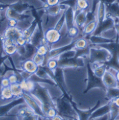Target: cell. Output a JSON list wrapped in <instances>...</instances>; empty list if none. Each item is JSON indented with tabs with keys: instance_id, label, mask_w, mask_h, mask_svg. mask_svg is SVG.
<instances>
[{
	"instance_id": "28",
	"label": "cell",
	"mask_w": 119,
	"mask_h": 120,
	"mask_svg": "<svg viewBox=\"0 0 119 120\" xmlns=\"http://www.w3.org/2000/svg\"><path fill=\"white\" fill-rule=\"evenodd\" d=\"M10 88L12 91V93L14 96V97H21L23 94V93L25 92L24 90L22 89L20 85L19 82H17L15 84H13V85H11L10 86Z\"/></svg>"
},
{
	"instance_id": "20",
	"label": "cell",
	"mask_w": 119,
	"mask_h": 120,
	"mask_svg": "<svg viewBox=\"0 0 119 120\" xmlns=\"http://www.w3.org/2000/svg\"><path fill=\"white\" fill-rule=\"evenodd\" d=\"M25 55L21 57H22L25 60H29V59H32L33 57V56L36 54L37 52V48L35 47L33 44H31L30 42H28L25 45Z\"/></svg>"
},
{
	"instance_id": "35",
	"label": "cell",
	"mask_w": 119,
	"mask_h": 120,
	"mask_svg": "<svg viewBox=\"0 0 119 120\" xmlns=\"http://www.w3.org/2000/svg\"><path fill=\"white\" fill-rule=\"evenodd\" d=\"M50 46H49L47 44H42L40 45L38 48H37V52L36 53L42 55V56H46L47 55V53L49 52V51L50 50Z\"/></svg>"
},
{
	"instance_id": "23",
	"label": "cell",
	"mask_w": 119,
	"mask_h": 120,
	"mask_svg": "<svg viewBox=\"0 0 119 120\" xmlns=\"http://www.w3.org/2000/svg\"><path fill=\"white\" fill-rule=\"evenodd\" d=\"M30 80H31L32 82H35V83H45V84H47V85H50L52 86H57V83L52 79H45V78H41L40 77H38V75H36L35 73L32 74L30 76L29 79Z\"/></svg>"
},
{
	"instance_id": "36",
	"label": "cell",
	"mask_w": 119,
	"mask_h": 120,
	"mask_svg": "<svg viewBox=\"0 0 119 120\" xmlns=\"http://www.w3.org/2000/svg\"><path fill=\"white\" fill-rule=\"evenodd\" d=\"M90 45H88L87 48L83 49L76 50V57H89L90 54Z\"/></svg>"
},
{
	"instance_id": "56",
	"label": "cell",
	"mask_w": 119,
	"mask_h": 120,
	"mask_svg": "<svg viewBox=\"0 0 119 120\" xmlns=\"http://www.w3.org/2000/svg\"><path fill=\"white\" fill-rule=\"evenodd\" d=\"M1 78H2V76H1V75H0V93H1V90H2V86H1Z\"/></svg>"
},
{
	"instance_id": "18",
	"label": "cell",
	"mask_w": 119,
	"mask_h": 120,
	"mask_svg": "<svg viewBox=\"0 0 119 120\" xmlns=\"http://www.w3.org/2000/svg\"><path fill=\"white\" fill-rule=\"evenodd\" d=\"M87 11H81L75 14V25H76L79 30L83 29L87 21Z\"/></svg>"
},
{
	"instance_id": "43",
	"label": "cell",
	"mask_w": 119,
	"mask_h": 120,
	"mask_svg": "<svg viewBox=\"0 0 119 120\" xmlns=\"http://www.w3.org/2000/svg\"><path fill=\"white\" fill-rule=\"evenodd\" d=\"M77 0H63V1H61L60 4L66 5L68 7H71L72 8L75 10L76 6H77Z\"/></svg>"
},
{
	"instance_id": "53",
	"label": "cell",
	"mask_w": 119,
	"mask_h": 120,
	"mask_svg": "<svg viewBox=\"0 0 119 120\" xmlns=\"http://www.w3.org/2000/svg\"><path fill=\"white\" fill-rule=\"evenodd\" d=\"M112 101L114 102L118 107H119V96L116 98H114V99H113V100H112Z\"/></svg>"
},
{
	"instance_id": "29",
	"label": "cell",
	"mask_w": 119,
	"mask_h": 120,
	"mask_svg": "<svg viewBox=\"0 0 119 120\" xmlns=\"http://www.w3.org/2000/svg\"><path fill=\"white\" fill-rule=\"evenodd\" d=\"M89 40L84 38H78L75 40V49H83L87 48L89 45Z\"/></svg>"
},
{
	"instance_id": "22",
	"label": "cell",
	"mask_w": 119,
	"mask_h": 120,
	"mask_svg": "<svg viewBox=\"0 0 119 120\" xmlns=\"http://www.w3.org/2000/svg\"><path fill=\"white\" fill-rule=\"evenodd\" d=\"M89 41L90 43H93V45H100V44H103V43H112L114 41V40H111L107 38H105L102 36H93V35H90Z\"/></svg>"
},
{
	"instance_id": "57",
	"label": "cell",
	"mask_w": 119,
	"mask_h": 120,
	"mask_svg": "<svg viewBox=\"0 0 119 120\" xmlns=\"http://www.w3.org/2000/svg\"><path fill=\"white\" fill-rule=\"evenodd\" d=\"M39 1H41L42 3H43L44 4L46 3V0H39Z\"/></svg>"
},
{
	"instance_id": "44",
	"label": "cell",
	"mask_w": 119,
	"mask_h": 120,
	"mask_svg": "<svg viewBox=\"0 0 119 120\" xmlns=\"http://www.w3.org/2000/svg\"><path fill=\"white\" fill-rule=\"evenodd\" d=\"M57 115H58L57 110V108H50L45 114L47 118H48V119H52V117H54Z\"/></svg>"
},
{
	"instance_id": "47",
	"label": "cell",
	"mask_w": 119,
	"mask_h": 120,
	"mask_svg": "<svg viewBox=\"0 0 119 120\" xmlns=\"http://www.w3.org/2000/svg\"><path fill=\"white\" fill-rule=\"evenodd\" d=\"M1 83L2 88L3 87H10L11 86V83H10V81H9L8 78H6V77H4V76L2 77Z\"/></svg>"
},
{
	"instance_id": "17",
	"label": "cell",
	"mask_w": 119,
	"mask_h": 120,
	"mask_svg": "<svg viewBox=\"0 0 119 120\" xmlns=\"http://www.w3.org/2000/svg\"><path fill=\"white\" fill-rule=\"evenodd\" d=\"M109 113H110V102L101 106V107H98L92 113V115L90 117V120L100 117L104 116L105 115H108Z\"/></svg>"
},
{
	"instance_id": "38",
	"label": "cell",
	"mask_w": 119,
	"mask_h": 120,
	"mask_svg": "<svg viewBox=\"0 0 119 120\" xmlns=\"http://www.w3.org/2000/svg\"><path fill=\"white\" fill-rule=\"evenodd\" d=\"M89 7V3L88 0H77L76 8L81 11H87Z\"/></svg>"
},
{
	"instance_id": "59",
	"label": "cell",
	"mask_w": 119,
	"mask_h": 120,
	"mask_svg": "<svg viewBox=\"0 0 119 120\" xmlns=\"http://www.w3.org/2000/svg\"><path fill=\"white\" fill-rule=\"evenodd\" d=\"M115 2H116V3H117V4L119 5V0H116V1H115Z\"/></svg>"
},
{
	"instance_id": "7",
	"label": "cell",
	"mask_w": 119,
	"mask_h": 120,
	"mask_svg": "<svg viewBox=\"0 0 119 120\" xmlns=\"http://www.w3.org/2000/svg\"><path fill=\"white\" fill-rule=\"evenodd\" d=\"M85 65L83 57H73L58 60V66L63 68L70 67H82Z\"/></svg>"
},
{
	"instance_id": "52",
	"label": "cell",
	"mask_w": 119,
	"mask_h": 120,
	"mask_svg": "<svg viewBox=\"0 0 119 120\" xmlns=\"http://www.w3.org/2000/svg\"><path fill=\"white\" fill-rule=\"evenodd\" d=\"M51 120H65L63 119V117H61L59 115H57L56 116H54V117H52V119H50Z\"/></svg>"
},
{
	"instance_id": "37",
	"label": "cell",
	"mask_w": 119,
	"mask_h": 120,
	"mask_svg": "<svg viewBox=\"0 0 119 120\" xmlns=\"http://www.w3.org/2000/svg\"><path fill=\"white\" fill-rule=\"evenodd\" d=\"M79 29L76 25H74L68 30V35L73 39L78 38L79 37H77V36L79 35Z\"/></svg>"
},
{
	"instance_id": "25",
	"label": "cell",
	"mask_w": 119,
	"mask_h": 120,
	"mask_svg": "<svg viewBox=\"0 0 119 120\" xmlns=\"http://www.w3.org/2000/svg\"><path fill=\"white\" fill-rule=\"evenodd\" d=\"M97 26V21L96 20H93L89 23L86 24L83 28V30H82L83 34L84 36L91 35L95 31V30H96Z\"/></svg>"
},
{
	"instance_id": "30",
	"label": "cell",
	"mask_w": 119,
	"mask_h": 120,
	"mask_svg": "<svg viewBox=\"0 0 119 120\" xmlns=\"http://www.w3.org/2000/svg\"><path fill=\"white\" fill-rule=\"evenodd\" d=\"M0 97L3 100H9L14 97L10 87L2 88L0 93Z\"/></svg>"
},
{
	"instance_id": "1",
	"label": "cell",
	"mask_w": 119,
	"mask_h": 120,
	"mask_svg": "<svg viewBox=\"0 0 119 120\" xmlns=\"http://www.w3.org/2000/svg\"><path fill=\"white\" fill-rule=\"evenodd\" d=\"M29 94L40 103L45 114H46L50 108H57L56 103L51 97L49 91L45 87H43L40 83H35L33 90Z\"/></svg>"
},
{
	"instance_id": "40",
	"label": "cell",
	"mask_w": 119,
	"mask_h": 120,
	"mask_svg": "<svg viewBox=\"0 0 119 120\" xmlns=\"http://www.w3.org/2000/svg\"><path fill=\"white\" fill-rule=\"evenodd\" d=\"M32 60H33V61L38 66H41L45 65V56H42L38 54H36L32 58Z\"/></svg>"
},
{
	"instance_id": "55",
	"label": "cell",
	"mask_w": 119,
	"mask_h": 120,
	"mask_svg": "<svg viewBox=\"0 0 119 120\" xmlns=\"http://www.w3.org/2000/svg\"><path fill=\"white\" fill-rule=\"evenodd\" d=\"M115 76H116V78L118 82H119V71H118L116 72V73L115 74Z\"/></svg>"
},
{
	"instance_id": "31",
	"label": "cell",
	"mask_w": 119,
	"mask_h": 120,
	"mask_svg": "<svg viewBox=\"0 0 119 120\" xmlns=\"http://www.w3.org/2000/svg\"><path fill=\"white\" fill-rule=\"evenodd\" d=\"M110 120H114L119 116V107H118L114 102L110 101Z\"/></svg>"
},
{
	"instance_id": "51",
	"label": "cell",
	"mask_w": 119,
	"mask_h": 120,
	"mask_svg": "<svg viewBox=\"0 0 119 120\" xmlns=\"http://www.w3.org/2000/svg\"><path fill=\"white\" fill-rule=\"evenodd\" d=\"M94 120H110V115L108 114V115H105L104 116H102V117H97V118H95L93 119Z\"/></svg>"
},
{
	"instance_id": "41",
	"label": "cell",
	"mask_w": 119,
	"mask_h": 120,
	"mask_svg": "<svg viewBox=\"0 0 119 120\" xmlns=\"http://www.w3.org/2000/svg\"><path fill=\"white\" fill-rule=\"evenodd\" d=\"M48 68H50L52 70H54L57 66H58V59L54 57V58H51L47 61V63L45 64Z\"/></svg>"
},
{
	"instance_id": "60",
	"label": "cell",
	"mask_w": 119,
	"mask_h": 120,
	"mask_svg": "<svg viewBox=\"0 0 119 120\" xmlns=\"http://www.w3.org/2000/svg\"><path fill=\"white\" fill-rule=\"evenodd\" d=\"M114 120H119V116L118 117H117V118H116V119H115Z\"/></svg>"
},
{
	"instance_id": "21",
	"label": "cell",
	"mask_w": 119,
	"mask_h": 120,
	"mask_svg": "<svg viewBox=\"0 0 119 120\" xmlns=\"http://www.w3.org/2000/svg\"><path fill=\"white\" fill-rule=\"evenodd\" d=\"M37 27H38V21H37L36 19L34 18V20L31 22L29 26L27 28H26L25 30H24L22 31L23 36L25 38H26L28 41H29L31 36H32V34L35 31L36 29L37 28Z\"/></svg>"
},
{
	"instance_id": "10",
	"label": "cell",
	"mask_w": 119,
	"mask_h": 120,
	"mask_svg": "<svg viewBox=\"0 0 119 120\" xmlns=\"http://www.w3.org/2000/svg\"><path fill=\"white\" fill-rule=\"evenodd\" d=\"M25 103V101L23 97L21 96V97H18V98L13 100L12 101H11L6 104L0 105V117L6 116L7 114L9 112V111L11 110H12L14 107H15L18 105H20V104H23Z\"/></svg>"
},
{
	"instance_id": "13",
	"label": "cell",
	"mask_w": 119,
	"mask_h": 120,
	"mask_svg": "<svg viewBox=\"0 0 119 120\" xmlns=\"http://www.w3.org/2000/svg\"><path fill=\"white\" fill-rule=\"evenodd\" d=\"M6 17L8 19H14L19 22V21H24L25 20H27L30 18V15L25 13H19L16 12L15 10H13L12 8H11L10 6H8L6 8Z\"/></svg>"
},
{
	"instance_id": "11",
	"label": "cell",
	"mask_w": 119,
	"mask_h": 120,
	"mask_svg": "<svg viewBox=\"0 0 119 120\" xmlns=\"http://www.w3.org/2000/svg\"><path fill=\"white\" fill-rule=\"evenodd\" d=\"M102 82L107 88L109 87H119V82L114 74L112 73L108 70L105 72L102 78Z\"/></svg>"
},
{
	"instance_id": "34",
	"label": "cell",
	"mask_w": 119,
	"mask_h": 120,
	"mask_svg": "<svg viewBox=\"0 0 119 120\" xmlns=\"http://www.w3.org/2000/svg\"><path fill=\"white\" fill-rule=\"evenodd\" d=\"M76 50L75 48L71 49L70 50H68L62 54H61L59 56H58L57 58L58 60H61V59H69V58H73L76 57Z\"/></svg>"
},
{
	"instance_id": "26",
	"label": "cell",
	"mask_w": 119,
	"mask_h": 120,
	"mask_svg": "<svg viewBox=\"0 0 119 120\" xmlns=\"http://www.w3.org/2000/svg\"><path fill=\"white\" fill-rule=\"evenodd\" d=\"M107 68H108V66L105 63L100 64L97 65V66H92V68H93V72L95 74V75H97L98 78H102V76L104 75L105 72L107 71Z\"/></svg>"
},
{
	"instance_id": "48",
	"label": "cell",
	"mask_w": 119,
	"mask_h": 120,
	"mask_svg": "<svg viewBox=\"0 0 119 120\" xmlns=\"http://www.w3.org/2000/svg\"><path fill=\"white\" fill-rule=\"evenodd\" d=\"M61 0H46V3L45 4L46 6H52L57 4H59Z\"/></svg>"
},
{
	"instance_id": "19",
	"label": "cell",
	"mask_w": 119,
	"mask_h": 120,
	"mask_svg": "<svg viewBox=\"0 0 119 120\" xmlns=\"http://www.w3.org/2000/svg\"><path fill=\"white\" fill-rule=\"evenodd\" d=\"M22 70L29 73L31 74H33L36 73V72L37 71L38 68V66L33 61L32 59H29V60H25V61L22 63Z\"/></svg>"
},
{
	"instance_id": "12",
	"label": "cell",
	"mask_w": 119,
	"mask_h": 120,
	"mask_svg": "<svg viewBox=\"0 0 119 120\" xmlns=\"http://www.w3.org/2000/svg\"><path fill=\"white\" fill-rule=\"evenodd\" d=\"M18 118V120H39L40 117L28 107L20 110Z\"/></svg>"
},
{
	"instance_id": "45",
	"label": "cell",
	"mask_w": 119,
	"mask_h": 120,
	"mask_svg": "<svg viewBox=\"0 0 119 120\" xmlns=\"http://www.w3.org/2000/svg\"><path fill=\"white\" fill-rule=\"evenodd\" d=\"M29 41H27V39L26 38H25L23 36H20L19 38H17L16 40V43L19 46H25Z\"/></svg>"
},
{
	"instance_id": "33",
	"label": "cell",
	"mask_w": 119,
	"mask_h": 120,
	"mask_svg": "<svg viewBox=\"0 0 119 120\" xmlns=\"http://www.w3.org/2000/svg\"><path fill=\"white\" fill-rule=\"evenodd\" d=\"M18 45L17 44H13V45H5L4 46V54L12 56L17 53L18 52Z\"/></svg>"
},
{
	"instance_id": "3",
	"label": "cell",
	"mask_w": 119,
	"mask_h": 120,
	"mask_svg": "<svg viewBox=\"0 0 119 120\" xmlns=\"http://www.w3.org/2000/svg\"><path fill=\"white\" fill-rule=\"evenodd\" d=\"M89 57L90 64H103L112 60V55L108 50L95 45L90 47Z\"/></svg>"
},
{
	"instance_id": "49",
	"label": "cell",
	"mask_w": 119,
	"mask_h": 120,
	"mask_svg": "<svg viewBox=\"0 0 119 120\" xmlns=\"http://www.w3.org/2000/svg\"><path fill=\"white\" fill-rule=\"evenodd\" d=\"M8 25L9 27H17L18 21H17L16 20H14V19H8Z\"/></svg>"
},
{
	"instance_id": "27",
	"label": "cell",
	"mask_w": 119,
	"mask_h": 120,
	"mask_svg": "<svg viewBox=\"0 0 119 120\" xmlns=\"http://www.w3.org/2000/svg\"><path fill=\"white\" fill-rule=\"evenodd\" d=\"M63 11L61 8V5L57 4L52 6H46L45 7V12L47 15L50 16H57L59 15L61 12Z\"/></svg>"
},
{
	"instance_id": "6",
	"label": "cell",
	"mask_w": 119,
	"mask_h": 120,
	"mask_svg": "<svg viewBox=\"0 0 119 120\" xmlns=\"http://www.w3.org/2000/svg\"><path fill=\"white\" fill-rule=\"evenodd\" d=\"M44 37L47 44L49 46H52L59 42L61 38V34L59 31L56 30L54 27H52L45 31Z\"/></svg>"
},
{
	"instance_id": "54",
	"label": "cell",
	"mask_w": 119,
	"mask_h": 120,
	"mask_svg": "<svg viewBox=\"0 0 119 120\" xmlns=\"http://www.w3.org/2000/svg\"><path fill=\"white\" fill-rule=\"evenodd\" d=\"M114 28H115V30L116 31V32H117V34H118L119 36V23H115Z\"/></svg>"
},
{
	"instance_id": "16",
	"label": "cell",
	"mask_w": 119,
	"mask_h": 120,
	"mask_svg": "<svg viewBox=\"0 0 119 120\" xmlns=\"http://www.w3.org/2000/svg\"><path fill=\"white\" fill-rule=\"evenodd\" d=\"M64 15L65 19V25L68 30L69 28L75 25V10L71 7H68V8L64 11Z\"/></svg>"
},
{
	"instance_id": "5",
	"label": "cell",
	"mask_w": 119,
	"mask_h": 120,
	"mask_svg": "<svg viewBox=\"0 0 119 120\" xmlns=\"http://www.w3.org/2000/svg\"><path fill=\"white\" fill-rule=\"evenodd\" d=\"M22 96L23 97L25 101V103H27V106L31 108L36 115H38L41 118L47 119V117L45 114L43 112L40 104L38 103V101L33 96H31L29 93L25 91Z\"/></svg>"
},
{
	"instance_id": "50",
	"label": "cell",
	"mask_w": 119,
	"mask_h": 120,
	"mask_svg": "<svg viewBox=\"0 0 119 120\" xmlns=\"http://www.w3.org/2000/svg\"><path fill=\"white\" fill-rule=\"evenodd\" d=\"M4 43H3V37L0 36V57L4 56Z\"/></svg>"
},
{
	"instance_id": "24",
	"label": "cell",
	"mask_w": 119,
	"mask_h": 120,
	"mask_svg": "<svg viewBox=\"0 0 119 120\" xmlns=\"http://www.w3.org/2000/svg\"><path fill=\"white\" fill-rule=\"evenodd\" d=\"M9 6L19 13H24L29 8V5L27 3H23L21 1H18L15 4H10Z\"/></svg>"
},
{
	"instance_id": "14",
	"label": "cell",
	"mask_w": 119,
	"mask_h": 120,
	"mask_svg": "<svg viewBox=\"0 0 119 120\" xmlns=\"http://www.w3.org/2000/svg\"><path fill=\"white\" fill-rule=\"evenodd\" d=\"M106 15H107L106 4L102 1L99 0L96 7V20L97 21V24L101 23L105 20V19L106 18Z\"/></svg>"
},
{
	"instance_id": "9",
	"label": "cell",
	"mask_w": 119,
	"mask_h": 120,
	"mask_svg": "<svg viewBox=\"0 0 119 120\" xmlns=\"http://www.w3.org/2000/svg\"><path fill=\"white\" fill-rule=\"evenodd\" d=\"M114 25H115V21H114V18H110V17H106V18L105 19V20L103 22L97 24L96 30H95V31L91 35L100 36L104 31L114 28Z\"/></svg>"
},
{
	"instance_id": "42",
	"label": "cell",
	"mask_w": 119,
	"mask_h": 120,
	"mask_svg": "<svg viewBox=\"0 0 119 120\" xmlns=\"http://www.w3.org/2000/svg\"><path fill=\"white\" fill-rule=\"evenodd\" d=\"M36 75H38V77L41 78H45V79H51L50 78V76L48 75V74L47 73V72L43 69V68L42 66H38V68L37 70V71L35 73Z\"/></svg>"
},
{
	"instance_id": "62",
	"label": "cell",
	"mask_w": 119,
	"mask_h": 120,
	"mask_svg": "<svg viewBox=\"0 0 119 120\" xmlns=\"http://www.w3.org/2000/svg\"><path fill=\"white\" fill-rule=\"evenodd\" d=\"M0 22H1V17H0Z\"/></svg>"
},
{
	"instance_id": "2",
	"label": "cell",
	"mask_w": 119,
	"mask_h": 120,
	"mask_svg": "<svg viewBox=\"0 0 119 120\" xmlns=\"http://www.w3.org/2000/svg\"><path fill=\"white\" fill-rule=\"evenodd\" d=\"M70 100L71 99L70 98L68 95H63V97L57 100L55 103L58 115L63 117H77V113L72 105Z\"/></svg>"
},
{
	"instance_id": "61",
	"label": "cell",
	"mask_w": 119,
	"mask_h": 120,
	"mask_svg": "<svg viewBox=\"0 0 119 120\" xmlns=\"http://www.w3.org/2000/svg\"><path fill=\"white\" fill-rule=\"evenodd\" d=\"M93 120V119H90V120Z\"/></svg>"
},
{
	"instance_id": "8",
	"label": "cell",
	"mask_w": 119,
	"mask_h": 120,
	"mask_svg": "<svg viewBox=\"0 0 119 120\" xmlns=\"http://www.w3.org/2000/svg\"><path fill=\"white\" fill-rule=\"evenodd\" d=\"M70 102L72 103V105L75 110V111L77 113V118L79 120H89L90 117L92 115V113L98 108L100 107V101H97V103L91 108H90L89 110H80L79 109L76 105L75 104L70 100Z\"/></svg>"
},
{
	"instance_id": "4",
	"label": "cell",
	"mask_w": 119,
	"mask_h": 120,
	"mask_svg": "<svg viewBox=\"0 0 119 120\" xmlns=\"http://www.w3.org/2000/svg\"><path fill=\"white\" fill-rule=\"evenodd\" d=\"M87 73H88V82H87V88L84 90V93L86 94L90 90L94 88H99L106 91L107 87L104 85L102 78H98L97 75H95L89 61L87 63Z\"/></svg>"
},
{
	"instance_id": "32",
	"label": "cell",
	"mask_w": 119,
	"mask_h": 120,
	"mask_svg": "<svg viewBox=\"0 0 119 120\" xmlns=\"http://www.w3.org/2000/svg\"><path fill=\"white\" fill-rule=\"evenodd\" d=\"M107 97L109 99L113 100L119 96V87H109L107 88Z\"/></svg>"
},
{
	"instance_id": "15",
	"label": "cell",
	"mask_w": 119,
	"mask_h": 120,
	"mask_svg": "<svg viewBox=\"0 0 119 120\" xmlns=\"http://www.w3.org/2000/svg\"><path fill=\"white\" fill-rule=\"evenodd\" d=\"M23 36L22 30L19 29L18 27H8L5 31L4 35L2 36L3 38H10L16 41L17 38L20 36Z\"/></svg>"
},
{
	"instance_id": "58",
	"label": "cell",
	"mask_w": 119,
	"mask_h": 120,
	"mask_svg": "<svg viewBox=\"0 0 119 120\" xmlns=\"http://www.w3.org/2000/svg\"><path fill=\"white\" fill-rule=\"evenodd\" d=\"M78 120V118H77V117H75V118H73V120Z\"/></svg>"
},
{
	"instance_id": "39",
	"label": "cell",
	"mask_w": 119,
	"mask_h": 120,
	"mask_svg": "<svg viewBox=\"0 0 119 120\" xmlns=\"http://www.w3.org/2000/svg\"><path fill=\"white\" fill-rule=\"evenodd\" d=\"M65 25V15H64V11H63L62 13V14L61 15L58 21L57 22V23L54 26V28L60 31Z\"/></svg>"
},
{
	"instance_id": "46",
	"label": "cell",
	"mask_w": 119,
	"mask_h": 120,
	"mask_svg": "<svg viewBox=\"0 0 119 120\" xmlns=\"http://www.w3.org/2000/svg\"><path fill=\"white\" fill-rule=\"evenodd\" d=\"M9 81H10V83L11 85H13V84H15L17 82H18V78L17 77V75L13 73V74L10 75L8 77Z\"/></svg>"
}]
</instances>
